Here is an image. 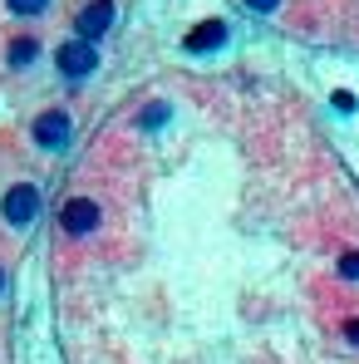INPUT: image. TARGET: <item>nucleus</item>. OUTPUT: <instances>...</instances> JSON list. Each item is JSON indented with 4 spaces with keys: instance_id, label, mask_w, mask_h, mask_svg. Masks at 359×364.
I'll use <instances>...</instances> for the list:
<instances>
[{
    "instance_id": "9",
    "label": "nucleus",
    "mask_w": 359,
    "mask_h": 364,
    "mask_svg": "<svg viewBox=\"0 0 359 364\" xmlns=\"http://www.w3.org/2000/svg\"><path fill=\"white\" fill-rule=\"evenodd\" d=\"M335 271H340V281H350V286H359V251H355V246L335 256Z\"/></svg>"
},
{
    "instance_id": "4",
    "label": "nucleus",
    "mask_w": 359,
    "mask_h": 364,
    "mask_svg": "<svg viewBox=\"0 0 359 364\" xmlns=\"http://www.w3.org/2000/svg\"><path fill=\"white\" fill-rule=\"evenodd\" d=\"M99 227H104V202H99V197L79 192V197H69V202L60 207V232L69 237V242L99 237Z\"/></svg>"
},
{
    "instance_id": "8",
    "label": "nucleus",
    "mask_w": 359,
    "mask_h": 364,
    "mask_svg": "<svg viewBox=\"0 0 359 364\" xmlns=\"http://www.w3.org/2000/svg\"><path fill=\"white\" fill-rule=\"evenodd\" d=\"M55 10V0H5V15H15V20H45Z\"/></svg>"
},
{
    "instance_id": "3",
    "label": "nucleus",
    "mask_w": 359,
    "mask_h": 364,
    "mask_svg": "<svg viewBox=\"0 0 359 364\" xmlns=\"http://www.w3.org/2000/svg\"><path fill=\"white\" fill-rule=\"evenodd\" d=\"M30 143L40 148V153H64L69 143H74V114L55 104V109H40L35 123H30Z\"/></svg>"
},
{
    "instance_id": "6",
    "label": "nucleus",
    "mask_w": 359,
    "mask_h": 364,
    "mask_svg": "<svg viewBox=\"0 0 359 364\" xmlns=\"http://www.w3.org/2000/svg\"><path fill=\"white\" fill-rule=\"evenodd\" d=\"M227 20H217V15H207V20H197L187 35H182V50L187 55H212V50H222L227 45Z\"/></svg>"
},
{
    "instance_id": "5",
    "label": "nucleus",
    "mask_w": 359,
    "mask_h": 364,
    "mask_svg": "<svg viewBox=\"0 0 359 364\" xmlns=\"http://www.w3.org/2000/svg\"><path fill=\"white\" fill-rule=\"evenodd\" d=\"M119 25V0H79L74 5V35L84 40H104Z\"/></svg>"
},
{
    "instance_id": "2",
    "label": "nucleus",
    "mask_w": 359,
    "mask_h": 364,
    "mask_svg": "<svg viewBox=\"0 0 359 364\" xmlns=\"http://www.w3.org/2000/svg\"><path fill=\"white\" fill-rule=\"evenodd\" d=\"M40 212H45V192L30 178L10 182V187L0 192V222H5L10 232H30V227L40 222Z\"/></svg>"
},
{
    "instance_id": "1",
    "label": "nucleus",
    "mask_w": 359,
    "mask_h": 364,
    "mask_svg": "<svg viewBox=\"0 0 359 364\" xmlns=\"http://www.w3.org/2000/svg\"><path fill=\"white\" fill-rule=\"evenodd\" d=\"M99 64H104L99 40L69 35V40H60V45H55V74H60L64 84H84V79H94V74H99Z\"/></svg>"
},
{
    "instance_id": "13",
    "label": "nucleus",
    "mask_w": 359,
    "mask_h": 364,
    "mask_svg": "<svg viewBox=\"0 0 359 364\" xmlns=\"http://www.w3.org/2000/svg\"><path fill=\"white\" fill-rule=\"evenodd\" d=\"M0 296H5V266H0Z\"/></svg>"
},
{
    "instance_id": "10",
    "label": "nucleus",
    "mask_w": 359,
    "mask_h": 364,
    "mask_svg": "<svg viewBox=\"0 0 359 364\" xmlns=\"http://www.w3.org/2000/svg\"><path fill=\"white\" fill-rule=\"evenodd\" d=\"M168 114H173V109H168V104H163V99H158V104H148V109H143V114H138V128H148V133H153V128H163V119H168Z\"/></svg>"
},
{
    "instance_id": "7",
    "label": "nucleus",
    "mask_w": 359,
    "mask_h": 364,
    "mask_svg": "<svg viewBox=\"0 0 359 364\" xmlns=\"http://www.w3.org/2000/svg\"><path fill=\"white\" fill-rule=\"evenodd\" d=\"M40 50H45V40H40V35H15V40L5 45V69H10V74L35 69V64H40Z\"/></svg>"
},
{
    "instance_id": "12",
    "label": "nucleus",
    "mask_w": 359,
    "mask_h": 364,
    "mask_svg": "<svg viewBox=\"0 0 359 364\" xmlns=\"http://www.w3.org/2000/svg\"><path fill=\"white\" fill-rule=\"evenodd\" d=\"M345 340L359 350V315H350V320H345Z\"/></svg>"
},
{
    "instance_id": "11",
    "label": "nucleus",
    "mask_w": 359,
    "mask_h": 364,
    "mask_svg": "<svg viewBox=\"0 0 359 364\" xmlns=\"http://www.w3.org/2000/svg\"><path fill=\"white\" fill-rule=\"evenodd\" d=\"M241 5H246L251 15H276V10H281L286 0H241Z\"/></svg>"
}]
</instances>
